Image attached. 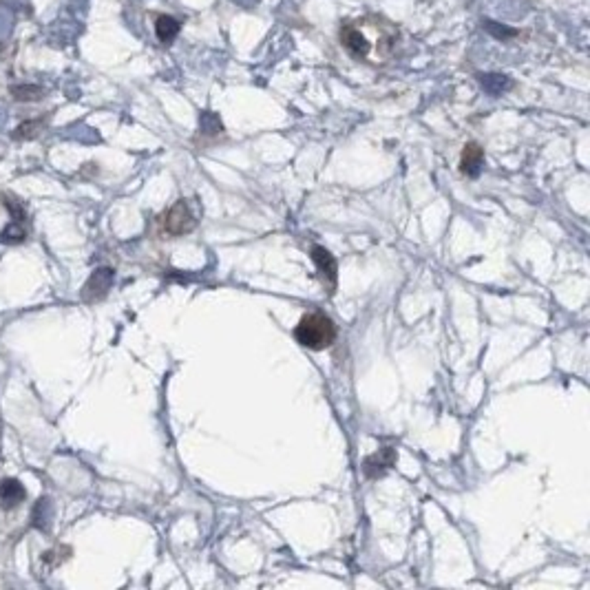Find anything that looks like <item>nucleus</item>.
<instances>
[{
  "mask_svg": "<svg viewBox=\"0 0 590 590\" xmlns=\"http://www.w3.org/2000/svg\"><path fill=\"white\" fill-rule=\"evenodd\" d=\"M113 283V270L111 268H100L96 270L93 275L88 277V281L84 283L82 288V299L93 303V301H100L106 297V292Z\"/></svg>",
  "mask_w": 590,
  "mask_h": 590,
  "instance_id": "20e7f679",
  "label": "nucleus"
},
{
  "mask_svg": "<svg viewBox=\"0 0 590 590\" xmlns=\"http://www.w3.org/2000/svg\"><path fill=\"white\" fill-rule=\"evenodd\" d=\"M11 93L16 100H40L42 88L40 86H14Z\"/></svg>",
  "mask_w": 590,
  "mask_h": 590,
  "instance_id": "9d476101",
  "label": "nucleus"
},
{
  "mask_svg": "<svg viewBox=\"0 0 590 590\" xmlns=\"http://www.w3.org/2000/svg\"><path fill=\"white\" fill-rule=\"evenodd\" d=\"M484 166V151L478 142H469L462 151L460 171L469 177H478Z\"/></svg>",
  "mask_w": 590,
  "mask_h": 590,
  "instance_id": "39448f33",
  "label": "nucleus"
},
{
  "mask_svg": "<svg viewBox=\"0 0 590 590\" xmlns=\"http://www.w3.org/2000/svg\"><path fill=\"white\" fill-rule=\"evenodd\" d=\"M312 259H314L316 268H319L321 277L327 281V285L334 288V283H336V261H334V257L325 250V248L316 245V248H312Z\"/></svg>",
  "mask_w": 590,
  "mask_h": 590,
  "instance_id": "0eeeda50",
  "label": "nucleus"
},
{
  "mask_svg": "<svg viewBox=\"0 0 590 590\" xmlns=\"http://www.w3.org/2000/svg\"><path fill=\"white\" fill-rule=\"evenodd\" d=\"M181 29V22L173 16H160L155 20V34H157V40L164 42V44H171L177 34Z\"/></svg>",
  "mask_w": 590,
  "mask_h": 590,
  "instance_id": "6e6552de",
  "label": "nucleus"
},
{
  "mask_svg": "<svg viewBox=\"0 0 590 590\" xmlns=\"http://www.w3.org/2000/svg\"><path fill=\"white\" fill-rule=\"evenodd\" d=\"M480 80H482V84L487 86L489 93H500V91L504 88V84L509 82L504 76H495V73H493V76H482Z\"/></svg>",
  "mask_w": 590,
  "mask_h": 590,
  "instance_id": "9b49d317",
  "label": "nucleus"
},
{
  "mask_svg": "<svg viewBox=\"0 0 590 590\" xmlns=\"http://www.w3.org/2000/svg\"><path fill=\"white\" fill-rule=\"evenodd\" d=\"M297 340L307 350H327L336 340V325L323 312H310L299 321L297 330H294Z\"/></svg>",
  "mask_w": 590,
  "mask_h": 590,
  "instance_id": "f03ea898",
  "label": "nucleus"
},
{
  "mask_svg": "<svg viewBox=\"0 0 590 590\" xmlns=\"http://www.w3.org/2000/svg\"><path fill=\"white\" fill-rule=\"evenodd\" d=\"M51 519H54V509H51V502L47 497H42V500L34 507V513H31V524L40 531H49L51 527Z\"/></svg>",
  "mask_w": 590,
  "mask_h": 590,
  "instance_id": "1a4fd4ad",
  "label": "nucleus"
},
{
  "mask_svg": "<svg viewBox=\"0 0 590 590\" xmlns=\"http://www.w3.org/2000/svg\"><path fill=\"white\" fill-rule=\"evenodd\" d=\"M195 215L190 213L188 203L184 199H179L175 206L164 215V230L173 237L186 235L195 228Z\"/></svg>",
  "mask_w": 590,
  "mask_h": 590,
  "instance_id": "7ed1b4c3",
  "label": "nucleus"
},
{
  "mask_svg": "<svg viewBox=\"0 0 590 590\" xmlns=\"http://www.w3.org/2000/svg\"><path fill=\"white\" fill-rule=\"evenodd\" d=\"M398 38V29L380 16H367L347 20L340 27V44L350 51L352 58L365 62H385Z\"/></svg>",
  "mask_w": 590,
  "mask_h": 590,
  "instance_id": "f257e3e1",
  "label": "nucleus"
},
{
  "mask_svg": "<svg viewBox=\"0 0 590 590\" xmlns=\"http://www.w3.org/2000/svg\"><path fill=\"white\" fill-rule=\"evenodd\" d=\"M27 497V491L25 487H22L20 480L16 478H7L0 482V507H3L5 511H11L16 509L22 500Z\"/></svg>",
  "mask_w": 590,
  "mask_h": 590,
  "instance_id": "423d86ee",
  "label": "nucleus"
}]
</instances>
